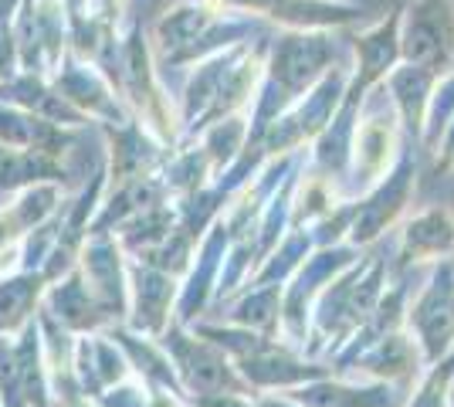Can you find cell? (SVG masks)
I'll list each match as a JSON object with an SVG mask.
<instances>
[{
  "label": "cell",
  "instance_id": "cell-9",
  "mask_svg": "<svg viewBox=\"0 0 454 407\" xmlns=\"http://www.w3.org/2000/svg\"><path fill=\"white\" fill-rule=\"evenodd\" d=\"M454 248V214L437 207V211L420 214L411 221L403 234V262H424L434 254H448Z\"/></svg>",
  "mask_w": 454,
  "mask_h": 407
},
{
  "label": "cell",
  "instance_id": "cell-15",
  "mask_svg": "<svg viewBox=\"0 0 454 407\" xmlns=\"http://www.w3.org/2000/svg\"><path fill=\"white\" fill-rule=\"evenodd\" d=\"M305 407H387L383 390H346V387H305L295 394Z\"/></svg>",
  "mask_w": 454,
  "mask_h": 407
},
{
  "label": "cell",
  "instance_id": "cell-2",
  "mask_svg": "<svg viewBox=\"0 0 454 407\" xmlns=\"http://www.w3.org/2000/svg\"><path fill=\"white\" fill-rule=\"evenodd\" d=\"M333 59H336V41L325 31L282 35L275 44V59H271V82L285 98L299 96L316 78L329 72Z\"/></svg>",
  "mask_w": 454,
  "mask_h": 407
},
{
  "label": "cell",
  "instance_id": "cell-13",
  "mask_svg": "<svg viewBox=\"0 0 454 407\" xmlns=\"http://www.w3.org/2000/svg\"><path fill=\"white\" fill-rule=\"evenodd\" d=\"M44 286V275H18V278H4L0 282V333H14L27 323V312L35 309Z\"/></svg>",
  "mask_w": 454,
  "mask_h": 407
},
{
  "label": "cell",
  "instance_id": "cell-16",
  "mask_svg": "<svg viewBox=\"0 0 454 407\" xmlns=\"http://www.w3.org/2000/svg\"><path fill=\"white\" fill-rule=\"evenodd\" d=\"M454 170V122H448V139L441 146V160H437V174Z\"/></svg>",
  "mask_w": 454,
  "mask_h": 407
},
{
  "label": "cell",
  "instance_id": "cell-4",
  "mask_svg": "<svg viewBox=\"0 0 454 407\" xmlns=\"http://www.w3.org/2000/svg\"><path fill=\"white\" fill-rule=\"evenodd\" d=\"M221 4L241 7V11H258V14L282 20L288 27H299V31L340 27L360 14L356 7H340L336 0H221Z\"/></svg>",
  "mask_w": 454,
  "mask_h": 407
},
{
  "label": "cell",
  "instance_id": "cell-11",
  "mask_svg": "<svg viewBox=\"0 0 454 407\" xmlns=\"http://www.w3.org/2000/svg\"><path fill=\"white\" fill-rule=\"evenodd\" d=\"M136 326L146 333H160L163 330V316L170 309V299H173V282L167 275L153 269H136Z\"/></svg>",
  "mask_w": 454,
  "mask_h": 407
},
{
  "label": "cell",
  "instance_id": "cell-7",
  "mask_svg": "<svg viewBox=\"0 0 454 407\" xmlns=\"http://www.w3.org/2000/svg\"><path fill=\"white\" fill-rule=\"evenodd\" d=\"M55 200H58L55 187H31L11 211H0V269L11 262L14 241H18L20 234L35 231L41 221L55 211Z\"/></svg>",
  "mask_w": 454,
  "mask_h": 407
},
{
  "label": "cell",
  "instance_id": "cell-18",
  "mask_svg": "<svg viewBox=\"0 0 454 407\" xmlns=\"http://www.w3.org/2000/svg\"><path fill=\"white\" fill-rule=\"evenodd\" d=\"M265 407H285V404H275V401H265Z\"/></svg>",
  "mask_w": 454,
  "mask_h": 407
},
{
  "label": "cell",
  "instance_id": "cell-12",
  "mask_svg": "<svg viewBox=\"0 0 454 407\" xmlns=\"http://www.w3.org/2000/svg\"><path fill=\"white\" fill-rule=\"evenodd\" d=\"M65 170L55 163V156L38 150H7L0 146V187H20V184H38V180H58Z\"/></svg>",
  "mask_w": 454,
  "mask_h": 407
},
{
  "label": "cell",
  "instance_id": "cell-6",
  "mask_svg": "<svg viewBox=\"0 0 454 407\" xmlns=\"http://www.w3.org/2000/svg\"><path fill=\"white\" fill-rule=\"evenodd\" d=\"M356 55H360V85H373L400 61V11H390L387 18L373 24L366 35L356 38Z\"/></svg>",
  "mask_w": 454,
  "mask_h": 407
},
{
  "label": "cell",
  "instance_id": "cell-10",
  "mask_svg": "<svg viewBox=\"0 0 454 407\" xmlns=\"http://www.w3.org/2000/svg\"><path fill=\"white\" fill-rule=\"evenodd\" d=\"M48 312H55L58 319L72 330H92L95 323L106 316L102 306L95 302V295L89 292V286H82L78 275H72L65 286H58L48 295Z\"/></svg>",
  "mask_w": 454,
  "mask_h": 407
},
{
  "label": "cell",
  "instance_id": "cell-1",
  "mask_svg": "<svg viewBox=\"0 0 454 407\" xmlns=\"http://www.w3.org/2000/svg\"><path fill=\"white\" fill-rule=\"evenodd\" d=\"M400 59L434 75L454 61V0H411L400 14Z\"/></svg>",
  "mask_w": 454,
  "mask_h": 407
},
{
  "label": "cell",
  "instance_id": "cell-3",
  "mask_svg": "<svg viewBox=\"0 0 454 407\" xmlns=\"http://www.w3.org/2000/svg\"><path fill=\"white\" fill-rule=\"evenodd\" d=\"M167 347L173 349L176 367H180V373H184V380H187L190 390H200V394H210V390H227V394L245 390V384L231 373L227 360L217 353V349H210V347H204V343H197V340L180 336V330H170Z\"/></svg>",
  "mask_w": 454,
  "mask_h": 407
},
{
  "label": "cell",
  "instance_id": "cell-5",
  "mask_svg": "<svg viewBox=\"0 0 454 407\" xmlns=\"http://www.w3.org/2000/svg\"><path fill=\"white\" fill-rule=\"evenodd\" d=\"M414 323L420 336H424V347L427 356L434 360L441 356L454 336V275L451 269L437 271V278L431 282V292L420 299V306L414 309Z\"/></svg>",
  "mask_w": 454,
  "mask_h": 407
},
{
  "label": "cell",
  "instance_id": "cell-8",
  "mask_svg": "<svg viewBox=\"0 0 454 407\" xmlns=\"http://www.w3.org/2000/svg\"><path fill=\"white\" fill-rule=\"evenodd\" d=\"M434 78L437 75L431 68L411 65V61H403L390 75V92L397 98L400 116L414 133H424V113H427V102H431V92H434Z\"/></svg>",
  "mask_w": 454,
  "mask_h": 407
},
{
  "label": "cell",
  "instance_id": "cell-17",
  "mask_svg": "<svg viewBox=\"0 0 454 407\" xmlns=\"http://www.w3.org/2000/svg\"><path fill=\"white\" fill-rule=\"evenodd\" d=\"M197 407H251V404H245L234 394H217V397H197Z\"/></svg>",
  "mask_w": 454,
  "mask_h": 407
},
{
  "label": "cell",
  "instance_id": "cell-14",
  "mask_svg": "<svg viewBox=\"0 0 454 407\" xmlns=\"http://www.w3.org/2000/svg\"><path fill=\"white\" fill-rule=\"evenodd\" d=\"M397 136L390 119H370L356 133V170L363 167L366 180H377L380 170L387 167V153L394 150Z\"/></svg>",
  "mask_w": 454,
  "mask_h": 407
}]
</instances>
